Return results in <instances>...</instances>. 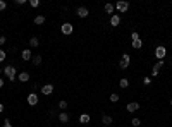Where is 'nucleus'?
<instances>
[{
  "instance_id": "nucleus-1",
  "label": "nucleus",
  "mask_w": 172,
  "mask_h": 127,
  "mask_svg": "<svg viewBox=\"0 0 172 127\" xmlns=\"http://www.w3.org/2000/svg\"><path fill=\"white\" fill-rule=\"evenodd\" d=\"M4 74H5V77H7L10 82H14V81H16V76H17V69L14 65H5V67H4Z\"/></svg>"
},
{
  "instance_id": "nucleus-2",
  "label": "nucleus",
  "mask_w": 172,
  "mask_h": 127,
  "mask_svg": "<svg viewBox=\"0 0 172 127\" xmlns=\"http://www.w3.org/2000/svg\"><path fill=\"white\" fill-rule=\"evenodd\" d=\"M115 10H117L119 14H126V12L129 10V2H126V0L117 2V4H115Z\"/></svg>"
},
{
  "instance_id": "nucleus-3",
  "label": "nucleus",
  "mask_w": 172,
  "mask_h": 127,
  "mask_svg": "<svg viewBox=\"0 0 172 127\" xmlns=\"http://www.w3.org/2000/svg\"><path fill=\"white\" fill-rule=\"evenodd\" d=\"M165 55H167V48H165L164 45H158V47L155 48V57L158 60H164Z\"/></svg>"
},
{
  "instance_id": "nucleus-4",
  "label": "nucleus",
  "mask_w": 172,
  "mask_h": 127,
  "mask_svg": "<svg viewBox=\"0 0 172 127\" xmlns=\"http://www.w3.org/2000/svg\"><path fill=\"white\" fill-rule=\"evenodd\" d=\"M60 31L64 33L66 36H69V34H72V31H74V26L71 23H64L62 26H60Z\"/></svg>"
},
{
  "instance_id": "nucleus-5",
  "label": "nucleus",
  "mask_w": 172,
  "mask_h": 127,
  "mask_svg": "<svg viewBox=\"0 0 172 127\" xmlns=\"http://www.w3.org/2000/svg\"><path fill=\"white\" fill-rule=\"evenodd\" d=\"M29 79H31V76H29L28 71H21L17 74V81H19V82H28Z\"/></svg>"
},
{
  "instance_id": "nucleus-6",
  "label": "nucleus",
  "mask_w": 172,
  "mask_h": 127,
  "mask_svg": "<svg viewBox=\"0 0 172 127\" xmlns=\"http://www.w3.org/2000/svg\"><path fill=\"white\" fill-rule=\"evenodd\" d=\"M26 101H28V105H29V107L38 105V95H36V93H29V95H28V98H26Z\"/></svg>"
},
{
  "instance_id": "nucleus-7",
  "label": "nucleus",
  "mask_w": 172,
  "mask_h": 127,
  "mask_svg": "<svg viewBox=\"0 0 172 127\" xmlns=\"http://www.w3.org/2000/svg\"><path fill=\"white\" fill-rule=\"evenodd\" d=\"M52 93H53V84H43V86H41V95H45V96H50L52 95Z\"/></svg>"
},
{
  "instance_id": "nucleus-8",
  "label": "nucleus",
  "mask_w": 172,
  "mask_h": 127,
  "mask_svg": "<svg viewBox=\"0 0 172 127\" xmlns=\"http://www.w3.org/2000/svg\"><path fill=\"white\" fill-rule=\"evenodd\" d=\"M76 14H78V17H88L90 16V10H88V9L84 7V5H81V7H78L76 9Z\"/></svg>"
},
{
  "instance_id": "nucleus-9",
  "label": "nucleus",
  "mask_w": 172,
  "mask_h": 127,
  "mask_svg": "<svg viewBox=\"0 0 172 127\" xmlns=\"http://www.w3.org/2000/svg\"><path fill=\"white\" fill-rule=\"evenodd\" d=\"M33 53H31V48H26V50H23V52H21V58H23V60H26V62H28V60H33Z\"/></svg>"
},
{
  "instance_id": "nucleus-10",
  "label": "nucleus",
  "mask_w": 172,
  "mask_h": 127,
  "mask_svg": "<svg viewBox=\"0 0 172 127\" xmlns=\"http://www.w3.org/2000/svg\"><path fill=\"white\" fill-rule=\"evenodd\" d=\"M126 110L129 112V113H134V112L139 110V103H138V101H131V103L126 105Z\"/></svg>"
},
{
  "instance_id": "nucleus-11",
  "label": "nucleus",
  "mask_w": 172,
  "mask_h": 127,
  "mask_svg": "<svg viewBox=\"0 0 172 127\" xmlns=\"http://www.w3.org/2000/svg\"><path fill=\"white\" fill-rule=\"evenodd\" d=\"M119 24H121V16H119V14H114V16H110V26L117 28Z\"/></svg>"
},
{
  "instance_id": "nucleus-12",
  "label": "nucleus",
  "mask_w": 172,
  "mask_h": 127,
  "mask_svg": "<svg viewBox=\"0 0 172 127\" xmlns=\"http://www.w3.org/2000/svg\"><path fill=\"white\" fill-rule=\"evenodd\" d=\"M59 120H60L62 124H67V122H69V113H67V112H60V113H59Z\"/></svg>"
},
{
  "instance_id": "nucleus-13",
  "label": "nucleus",
  "mask_w": 172,
  "mask_h": 127,
  "mask_svg": "<svg viewBox=\"0 0 172 127\" xmlns=\"http://www.w3.org/2000/svg\"><path fill=\"white\" fill-rule=\"evenodd\" d=\"M103 10H105L107 14H112V16H114L115 5H114V4H105V5H103Z\"/></svg>"
},
{
  "instance_id": "nucleus-14",
  "label": "nucleus",
  "mask_w": 172,
  "mask_h": 127,
  "mask_svg": "<svg viewBox=\"0 0 172 127\" xmlns=\"http://www.w3.org/2000/svg\"><path fill=\"white\" fill-rule=\"evenodd\" d=\"M90 120H91V117L88 113H81V115H79V124H88Z\"/></svg>"
},
{
  "instance_id": "nucleus-15",
  "label": "nucleus",
  "mask_w": 172,
  "mask_h": 127,
  "mask_svg": "<svg viewBox=\"0 0 172 127\" xmlns=\"http://www.w3.org/2000/svg\"><path fill=\"white\" fill-rule=\"evenodd\" d=\"M102 122H103L105 126H110V124L114 122V119H112L110 115H103V117H102Z\"/></svg>"
},
{
  "instance_id": "nucleus-16",
  "label": "nucleus",
  "mask_w": 172,
  "mask_h": 127,
  "mask_svg": "<svg viewBox=\"0 0 172 127\" xmlns=\"http://www.w3.org/2000/svg\"><path fill=\"white\" fill-rule=\"evenodd\" d=\"M38 45H40V41H38V38H36V36H33V38L29 40V47H31V48H36Z\"/></svg>"
},
{
  "instance_id": "nucleus-17",
  "label": "nucleus",
  "mask_w": 172,
  "mask_h": 127,
  "mask_svg": "<svg viewBox=\"0 0 172 127\" xmlns=\"http://www.w3.org/2000/svg\"><path fill=\"white\" fill-rule=\"evenodd\" d=\"M119 86H121V88H122V89H126V88H127V86H129V81H127V79H126V77H122V79H121V81H119Z\"/></svg>"
},
{
  "instance_id": "nucleus-18",
  "label": "nucleus",
  "mask_w": 172,
  "mask_h": 127,
  "mask_svg": "<svg viewBox=\"0 0 172 127\" xmlns=\"http://www.w3.org/2000/svg\"><path fill=\"white\" fill-rule=\"evenodd\" d=\"M43 23H45V16H41V14H40V16L34 17V24H38V26H40V24H43Z\"/></svg>"
},
{
  "instance_id": "nucleus-19",
  "label": "nucleus",
  "mask_w": 172,
  "mask_h": 127,
  "mask_svg": "<svg viewBox=\"0 0 172 127\" xmlns=\"http://www.w3.org/2000/svg\"><path fill=\"white\" fill-rule=\"evenodd\" d=\"M119 98H121V96L117 95V93H112V95L108 96V100H110L112 103H117V101H119Z\"/></svg>"
},
{
  "instance_id": "nucleus-20",
  "label": "nucleus",
  "mask_w": 172,
  "mask_h": 127,
  "mask_svg": "<svg viewBox=\"0 0 172 127\" xmlns=\"http://www.w3.org/2000/svg\"><path fill=\"white\" fill-rule=\"evenodd\" d=\"M141 47H143V41H141V40H138V41H132V48H134V50H139Z\"/></svg>"
},
{
  "instance_id": "nucleus-21",
  "label": "nucleus",
  "mask_w": 172,
  "mask_h": 127,
  "mask_svg": "<svg viewBox=\"0 0 172 127\" xmlns=\"http://www.w3.org/2000/svg\"><path fill=\"white\" fill-rule=\"evenodd\" d=\"M131 126L132 127H139V126H141V120H139L138 117H134V119L131 120Z\"/></svg>"
},
{
  "instance_id": "nucleus-22",
  "label": "nucleus",
  "mask_w": 172,
  "mask_h": 127,
  "mask_svg": "<svg viewBox=\"0 0 172 127\" xmlns=\"http://www.w3.org/2000/svg\"><path fill=\"white\" fill-rule=\"evenodd\" d=\"M41 60H43V58H41V55H34V57H33V64H34V65H40Z\"/></svg>"
},
{
  "instance_id": "nucleus-23",
  "label": "nucleus",
  "mask_w": 172,
  "mask_h": 127,
  "mask_svg": "<svg viewBox=\"0 0 172 127\" xmlns=\"http://www.w3.org/2000/svg\"><path fill=\"white\" fill-rule=\"evenodd\" d=\"M164 60H158V62L155 64V65H153V69H157V71H160V69H162V67H164Z\"/></svg>"
},
{
  "instance_id": "nucleus-24",
  "label": "nucleus",
  "mask_w": 172,
  "mask_h": 127,
  "mask_svg": "<svg viewBox=\"0 0 172 127\" xmlns=\"http://www.w3.org/2000/svg\"><path fill=\"white\" fill-rule=\"evenodd\" d=\"M121 60H124V62H127V64H131V55L129 53H122V58Z\"/></svg>"
},
{
  "instance_id": "nucleus-25",
  "label": "nucleus",
  "mask_w": 172,
  "mask_h": 127,
  "mask_svg": "<svg viewBox=\"0 0 172 127\" xmlns=\"http://www.w3.org/2000/svg\"><path fill=\"white\" fill-rule=\"evenodd\" d=\"M127 67H129V64H127V62H124V60H121V62H119V69H122V71H126Z\"/></svg>"
},
{
  "instance_id": "nucleus-26",
  "label": "nucleus",
  "mask_w": 172,
  "mask_h": 127,
  "mask_svg": "<svg viewBox=\"0 0 172 127\" xmlns=\"http://www.w3.org/2000/svg\"><path fill=\"white\" fill-rule=\"evenodd\" d=\"M5 58H7V53H5V50H2V48H0V64L4 62Z\"/></svg>"
},
{
  "instance_id": "nucleus-27",
  "label": "nucleus",
  "mask_w": 172,
  "mask_h": 127,
  "mask_svg": "<svg viewBox=\"0 0 172 127\" xmlns=\"http://www.w3.org/2000/svg\"><path fill=\"white\" fill-rule=\"evenodd\" d=\"M59 108H60V110H66V108H67V101L60 100V101H59Z\"/></svg>"
},
{
  "instance_id": "nucleus-28",
  "label": "nucleus",
  "mask_w": 172,
  "mask_h": 127,
  "mask_svg": "<svg viewBox=\"0 0 172 127\" xmlns=\"http://www.w3.org/2000/svg\"><path fill=\"white\" fill-rule=\"evenodd\" d=\"M131 40H132V41H138V40H141V38H139V34H138L136 31H132V33H131Z\"/></svg>"
},
{
  "instance_id": "nucleus-29",
  "label": "nucleus",
  "mask_w": 172,
  "mask_h": 127,
  "mask_svg": "<svg viewBox=\"0 0 172 127\" xmlns=\"http://www.w3.org/2000/svg\"><path fill=\"white\" fill-rule=\"evenodd\" d=\"M29 5H31L33 9H36L38 5H40V2H38V0H31V2H29Z\"/></svg>"
},
{
  "instance_id": "nucleus-30",
  "label": "nucleus",
  "mask_w": 172,
  "mask_h": 127,
  "mask_svg": "<svg viewBox=\"0 0 172 127\" xmlns=\"http://www.w3.org/2000/svg\"><path fill=\"white\" fill-rule=\"evenodd\" d=\"M143 84H145V86H150V84H152V77H145V79H143Z\"/></svg>"
},
{
  "instance_id": "nucleus-31",
  "label": "nucleus",
  "mask_w": 172,
  "mask_h": 127,
  "mask_svg": "<svg viewBox=\"0 0 172 127\" xmlns=\"http://www.w3.org/2000/svg\"><path fill=\"white\" fill-rule=\"evenodd\" d=\"M5 9H7V2L0 0V10H5Z\"/></svg>"
},
{
  "instance_id": "nucleus-32",
  "label": "nucleus",
  "mask_w": 172,
  "mask_h": 127,
  "mask_svg": "<svg viewBox=\"0 0 172 127\" xmlns=\"http://www.w3.org/2000/svg\"><path fill=\"white\" fill-rule=\"evenodd\" d=\"M2 127H12V124H10V120H9V119H5V120H4V126H2Z\"/></svg>"
},
{
  "instance_id": "nucleus-33",
  "label": "nucleus",
  "mask_w": 172,
  "mask_h": 127,
  "mask_svg": "<svg viewBox=\"0 0 172 127\" xmlns=\"http://www.w3.org/2000/svg\"><path fill=\"white\" fill-rule=\"evenodd\" d=\"M5 41H7L5 36H0V47H4V45H5Z\"/></svg>"
},
{
  "instance_id": "nucleus-34",
  "label": "nucleus",
  "mask_w": 172,
  "mask_h": 127,
  "mask_svg": "<svg viewBox=\"0 0 172 127\" xmlns=\"http://www.w3.org/2000/svg\"><path fill=\"white\" fill-rule=\"evenodd\" d=\"M158 72H160V71H157V69H152V77H157V76H158Z\"/></svg>"
},
{
  "instance_id": "nucleus-35",
  "label": "nucleus",
  "mask_w": 172,
  "mask_h": 127,
  "mask_svg": "<svg viewBox=\"0 0 172 127\" xmlns=\"http://www.w3.org/2000/svg\"><path fill=\"white\" fill-rule=\"evenodd\" d=\"M16 4H17V5H24L26 0H16Z\"/></svg>"
},
{
  "instance_id": "nucleus-36",
  "label": "nucleus",
  "mask_w": 172,
  "mask_h": 127,
  "mask_svg": "<svg viewBox=\"0 0 172 127\" xmlns=\"http://www.w3.org/2000/svg\"><path fill=\"white\" fill-rule=\"evenodd\" d=\"M0 113H4V103H0Z\"/></svg>"
},
{
  "instance_id": "nucleus-37",
  "label": "nucleus",
  "mask_w": 172,
  "mask_h": 127,
  "mask_svg": "<svg viewBox=\"0 0 172 127\" xmlns=\"http://www.w3.org/2000/svg\"><path fill=\"white\" fill-rule=\"evenodd\" d=\"M0 88H4V79L0 77Z\"/></svg>"
},
{
  "instance_id": "nucleus-38",
  "label": "nucleus",
  "mask_w": 172,
  "mask_h": 127,
  "mask_svg": "<svg viewBox=\"0 0 172 127\" xmlns=\"http://www.w3.org/2000/svg\"><path fill=\"white\" fill-rule=\"evenodd\" d=\"M171 107H172V98H171Z\"/></svg>"
},
{
  "instance_id": "nucleus-39",
  "label": "nucleus",
  "mask_w": 172,
  "mask_h": 127,
  "mask_svg": "<svg viewBox=\"0 0 172 127\" xmlns=\"http://www.w3.org/2000/svg\"><path fill=\"white\" fill-rule=\"evenodd\" d=\"M103 127H110V126H103Z\"/></svg>"
}]
</instances>
